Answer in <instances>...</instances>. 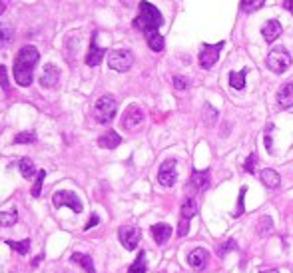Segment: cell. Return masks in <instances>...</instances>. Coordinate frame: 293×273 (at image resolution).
I'll return each mask as SVG.
<instances>
[{
  "instance_id": "6da1fadb",
  "label": "cell",
  "mask_w": 293,
  "mask_h": 273,
  "mask_svg": "<svg viewBox=\"0 0 293 273\" xmlns=\"http://www.w3.org/2000/svg\"><path fill=\"white\" fill-rule=\"evenodd\" d=\"M38 58H40V54L34 46H22L18 50L16 60H14V70H12L18 86L26 88L32 84V74H34V66L38 64Z\"/></svg>"
},
{
  "instance_id": "7a4b0ae2",
  "label": "cell",
  "mask_w": 293,
  "mask_h": 273,
  "mask_svg": "<svg viewBox=\"0 0 293 273\" xmlns=\"http://www.w3.org/2000/svg\"><path fill=\"white\" fill-rule=\"evenodd\" d=\"M164 24V16L158 8L150 2H140V14L134 20V26L142 32H158V28Z\"/></svg>"
},
{
  "instance_id": "3957f363",
  "label": "cell",
  "mask_w": 293,
  "mask_h": 273,
  "mask_svg": "<svg viewBox=\"0 0 293 273\" xmlns=\"http://www.w3.org/2000/svg\"><path fill=\"white\" fill-rule=\"evenodd\" d=\"M116 112H118V102L112 94H104L102 98H98L94 104V110H92L94 120L98 124H110L116 118Z\"/></svg>"
},
{
  "instance_id": "277c9868",
  "label": "cell",
  "mask_w": 293,
  "mask_h": 273,
  "mask_svg": "<svg viewBox=\"0 0 293 273\" xmlns=\"http://www.w3.org/2000/svg\"><path fill=\"white\" fill-rule=\"evenodd\" d=\"M265 64H268V68L271 72H275V74H283V72H287V68L291 66V56H289V52L283 48V46H277V48H271L270 54H268V58H265Z\"/></svg>"
},
{
  "instance_id": "5b68a950",
  "label": "cell",
  "mask_w": 293,
  "mask_h": 273,
  "mask_svg": "<svg viewBox=\"0 0 293 273\" xmlns=\"http://www.w3.org/2000/svg\"><path fill=\"white\" fill-rule=\"evenodd\" d=\"M198 209H200V205L196 202V198H192V196H188V198L181 202V207H180L181 222H180V228H178V237L188 235V231H190V222H192V217L198 215Z\"/></svg>"
},
{
  "instance_id": "8992f818",
  "label": "cell",
  "mask_w": 293,
  "mask_h": 273,
  "mask_svg": "<svg viewBox=\"0 0 293 273\" xmlns=\"http://www.w3.org/2000/svg\"><path fill=\"white\" fill-rule=\"evenodd\" d=\"M134 64V54L130 50H114L108 54V66L116 72H126Z\"/></svg>"
},
{
  "instance_id": "52a82bcc",
  "label": "cell",
  "mask_w": 293,
  "mask_h": 273,
  "mask_svg": "<svg viewBox=\"0 0 293 273\" xmlns=\"http://www.w3.org/2000/svg\"><path fill=\"white\" fill-rule=\"evenodd\" d=\"M226 46V42H218V44H203L200 50V66L205 70H209L211 66H216L218 58H220V52L222 48Z\"/></svg>"
},
{
  "instance_id": "ba28073f",
  "label": "cell",
  "mask_w": 293,
  "mask_h": 273,
  "mask_svg": "<svg viewBox=\"0 0 293 273\" xmlns=\"http://www.w3.org/2000/svg\"><path fill=\"white\" fill-rule=\"evenodd\" d=\"M178 161L176 159H166L162 166H159V172H158V182L159 185L164 187H172L176 185L178 182Z\"/></svg>"
},
{
  "instance_id": "9c48e42d",
  "label": "cell",
  "mask_w": 293,
  "mask_h": 273,
  "mask_svg": "<svg viewBox=\"0 0 293 273\" xmlns=\"http://www.w3.org/2000/svg\"><path fill=\"white\" fill-rule=\"evenodd\" d=\"M52 204L56 205V207H62V205H68L72 211H76V213H80L84 207H82V202H80V198L74 194V192H66V189H60V192H56L54 196H52Z\"/></svg>"
},
{
  "instance_id": "30bf717a",
  "label": "cell",
  "mask_w": 293,
  "mask_h": 273,
  "mask_svg": "<svg viewBox=\"0 0 293 273\" xmlns=\"http://www.w3.org/2000/svg\"><path fill=\"white\" fill-rule=\"evenodd\" d=\"M144 120H146V116L142 112V108L132 104V106H128V110L124 112L120 124H122L124 130H138V128L144 124Z\"/></svg>"
},
{
  "instance_id": "8fae6325",
  "label": "cell",
  "mask_w": 293,
  "mask_h": 273,
  "mask_svg": "<svg viewBox=\"0 0 293 273\" xmlns=\"http://www.w3.org/2000/svg\"><path fill=\"white\" fill-rule=\"evenodd\" d=\"M140 237H142V231L138 228H134V226H122V228L118 229V239H120V243L128 251L138 248Z\"/></svg>"
},
{
  "instance_id": "7c38bea8",
  "label": "cell",
  "mask_w": 293,
  "mask_h": 273,
  "mask_svg": "<svg viewBox=\"0 0 293 273\" xmlns=\"http://www.w3.org/2000/svg\"><path fill=\"white\" fill-rule=\"evenodd\" d=\"M209 170H194L192 172V176H190V182H188V189H192V192H196V194H200V192H205L207 187H209Z\"/></svg>"
},
{
  "instance_id": "4fadbf2b",
  "label": "cell",
  "mask_w": 293,
  "mask_h": 273,
  "mask_svg": "<svg viewBox=\"0 0 293 273\" xmlns=\"http://www.w3.org/2000/svg\"><path fill=\"white\" fill-rule=\"evenodd\" d=\"M207 261H209V253H207V250H203V248H196L194 251L188 253V263H190V267L194 271H203L205 265H207Z\"/></svg>"
},
{
  "instance_id": "5bb4252c",
  "label": "cell",
  "mask_w": 293,
  "mask_h": 273,
  "mask_svg": "<svg viewBox=\"0 0 293 273\" xmlns=\"http://www.w3.org/2000/svg\"><path fill=\"white\" fill-rule=\"evenodd\" d=\"M60 80V70L56 68L54 64H46L42 70V76H40V86L42 88H54Z\"/></svg>"
},
{
  "instance_id": "9a60e30c",
  "label": "cell",
  "mask_w": 293,
  "mask_h": 273,
  "mask_svg": "<svg viewBox=\"0 0 293 273\" xmlns=\"http://www.w3.org/2000/svg\"><path fill=\"white\" fill-rule=\"evenodd\" d=\"M281 32H283V28H281V24L277 22V20H268V22L263 24V28H261V36H263V40L265 42H275L279 36H281Z\"/></svg>"
},
{
  "instance_id": "2e32d148",
  "label": "cell",
  "mask_w": 293,
  "mask_h": 273,
  "mask_svg": "<svg viewBox=\"0 0 293 273\" xmlns=\"http://www.w3.org/2000/svg\"><path fill=\"white\" fill-rule=\"evenodd\" d=\"M259 180H261V183H263L265 187H270V189H275V187L281 185V176H279L275 170H271V168H265V170L259 172Z\"/></svg>"
},
{
  "instance_id": "e0dca14e",
  "label": "cell",
  "mask_w": 293,
  "mask_h": 273,
  "mask_svg": "<svg viewBox=\"0 0 293 273\" xmlns=\"http://www.w3.org/2000/svg\"><path fill=\"white\" fill-rule=\"evenodd\" d=\"M104 56H106V50L96 44V36H94V38H92L90 50H88V56H86V64H88V66H98V64L104 60Z\"/></svg>"
},
{
  "instance_id": "ac0fdd59",
  "label": "cell",
  "mask_w": 293,
  "mask_h": 273,
  "mask_svg": "<svg viewBox=\"0 0 293 273\" xmlns=\"http://www.w3.org/2000/svg\"><path fill=\"white\" fill-rule=\"evenodd\" d=\"M277 104L279 108H291L293 106V82L283 84L277 92Z\"/></svg>"
},
{
  "instance_id": "d6986e66",
  "label": "cell",
  "mask_w": 293,
  "mask_h": 273,
  "mask_svg": "<svg viewBox=\"0 0 293 273\" xmlns=\"http://www.w3.org/2000/svg\"><path fill=\"white\" fill-rule=\"evenodd\" d=\"M120 144H122V138L118 136L114 130H108L106 134H102V136L98 138V146L104 148V150H114V148H118Z\"/></svg>"
},
{
  "instance_id": "ffe728a7",
  "label": "cell",
  "mask_w": 293,
  "mask_h": 273,
  "mask_svg": "<svg viewBox=\"0 0 293 273\" xmlns=\"http://www.w3.org/2000/svg\"><path fill=\"white\" fill-rule=\"evenodd\" d=\"M152 235L158 245H164L172 235V228L168 224H156V226H152Z\"/></svg>"
},
{
  "instance_id": "44dd1931",
  "label": "cell",
  "mask_w": 293,
  "mask_h": 273,
  "mask_svg": "<svg viewBox=\"0 0 293 273\" xmlns=\"http://www.w3.org/2000/svg\"><path fill=\"white\" fill-rule=\"evenodd\" d=\"M70 259L74 261V263H78V265H82L86 273H96L94 269V263H92V257L90 255H86V253H78V251H74L72 255H70Z\"/></svg>"
},
{
  "instance_id": "7402d4cb",
  "label": "cell",
  "mask_w": 293,
  "mask_h": 273,
  "mask_svg": "<svg viewBox=\"0 0 293 273\" xmlns=\"http://www.w3.org/2000/svg\"><path fill=\"white\" fill-rule=\"evenodd\" d=\"M18 222V211L14 207L0 211V228H12Z\"/></svg>"
},
{
  "instance_id": "603a6c76",
  "label": "cell",
  "mask_w": 293,
  "mask_h": 273,
  "mask_svg": "<svg viewBox=\"0 0 293 273\" xmlns=\"http://www.w3.org/2000/svg\"><path fill=\"white\" fill-rule=\"evenodd\" d=\"M246 74H248V68H244L242 72H229V86L233 90H244L246 88Z\"/></svg>"
},
{
  "instance_id": "cb8c5ba5",
  "label": "cell",
  "mask_w": 293,
  "mask_h": 273,
  "mask_svg": "<svg viewBox=\"0 0 293 273\" xmlns=\"http://www.w3.org/2000/svg\"><path fill=\"white\" fill-rule=\"evenodd\" d=\"M146 42H148V46H150L154 52H162L164 46H166L164 36H162L159 32H148V34H146Z\"/></svg>"
},
{
  "instance_id": "d4e9b609",
  "label": "cell",
  "mask_w": 293,
  "mask_h": 273,
  "mask_svg": "<svg viewBox=\"0 0 293 273\" xmlns=\"http://www.w3.org/2000/svg\"><path fill=\"white\" fill-rule=\"evenodd\" d=\"M18 168H20V174H22V178L26 180H30L34 174H36V168H34V161L28 158H22L18 161Z\"/></svg>"
},
{
  "instance_id": "484cf974",
  "label": "cell",
  "mask_w": 293,
  "mask_h": 273,
  "mask_svg": "<svg viewBox=\"0 0 293 273\" xmlns=\"http://www.w3.org/2000/svg\"><path fill=\"white\" fill-rule=\"evenodd\" d=\"M146 269H148V265H146V251H140L136 261L130 265L128 273H146Z\"/></svg>"
},
{
  "instance_id": "4316f807",
  "label": "cell",
  "mask_w": 293,
  "mask_h": 273,
  "mask_svg": "<svg viewBox=\"0 0 293 273\" xmlns=\"http://www.w3.org/2000/svg\"><path fill=\"white\" fill-rule=\"evenodd\" d=\"M12 38H14V30H12V26H8V24H0V48H4V46H8L12 42Z\"/></svg>"
},
{
  "instance_id": "83f0119b",
  "label": "cell",
  "mask_w": 293,
  "mask_h": 273,
  "mask_svg": "<svg viewBox=\"0 0 293 273\" xmlns=\"http://www.w3.org/2000/svg\"><path fill=\"white\" fill-rule=\"evenodd\" d=\"M10 250L18 251L20 255H26L28 251H30V239H24V241H12V239H8V241H4Z\"/></svg>"
},
{
  "instance_id": "f1b7e54d",
  "label": "cell",
  "mask_w": 293,
  "mask_h": 273,
  "mask_svg": "<svg viewBox=\"0 0 293 273\" xmlns=\"http://www.w3.org/2000/svg\"><path fill=\"white\" fill-rule=\"evenodd\" d=\"M263 4H265V0H242L239 8H242L244 12H248V14H251V12L259 10V8H261Z\"/></svg>"
},
{
  "instance_id": "f546056e",
  "label": "cell",
  "mask_w": 293,
  "mask_h": 273,
  "mask_svg": "<svg viewBox=\"0 0 293 273\" xmlns=\"http://www.w3.org/2000/svg\"><path fill=\"white\" fill-rule=\"evenodd\" d=\"M246 194H248V187L244 185L242 189H239V198H237V205H235V209H233V217H239L244 211H246Z\"/></svg>"
},
{
  "instance_id": "4dcf8cb0",
  "label": "cell",
  "mask_w": 293,
  "mask_h": 273,
  "mask_svg": "<svg viewBox=\"0 0 293 273\" xmlns=\"http://www.w3.org/2000/svg\"><path fill=\"white\" fill-rule=\"evenodd\" d=\"M271 228H273V220L268 217V215H263V217L257 222V233H259V235H268L271 231Z\"/></svg>"
},
{
  "instance_id": "1f68e13d",
  "label": "cell",
  "mask_w": 293,
  "mask_h": 273,
  "mask_svg": "<svg viewBox=\"0 0 293 273\" xmlns=\"http://www.w3.org/2000/svg\"><path fill=\"white\" fill-rule=\"evenodd\" d=\"M44 178H46V172H44V170H40V172L36 174V182H34V185H32V196H34V198H40V192H42Z\"/></svg>"
},
{
  "instance_id": "d6a6232c",
  "label": "cell",
  "mask_w": 293,
  "mask_h": 273,
  "mask_svg": "<svg viewBox=\"0 0 293 273\" xmlns=\"http://www.w3.org/2000/svg\"><path fill=\"white\" fill-rule=\"evenodd\" d=\"M36 142V134L32 132H20L14 138V144H34Z\"/></svg>"
},
{
  "instance_id": "836d02e7",
  "label": "cell",
  "mask_w": 293,
  "mask_h": 273,
  "mask_svg": "<svg viewBox=\"0 0 293 273\" xmlns=\"http://www.w3.org/2000/svg\"><path fill=\"white\" fill-rule=\"evenodd\" d=\"M233 250H237L235 239H227V241H224V243L218 248V253H220V257H224L227 251H233Z\"/></svg>"
},
{
  "instance_id": "e575fe53",
  "label": "cell",
  "mask_w": 293,
  "mask_h": 273,
  "mask_svg": "<svg viewBox=\"0 0 293 273\" xmlns=\"http://www.w3.org/2000/svg\"><path fill=\"white\" fill-rule=\"evenodd\" d=\"M255 161H257V154H249L248 159L244 161V170L248 174H255Z\"/></svg>"
},
{
  "instance_id": "d590c367",
  "label": "cell",
  "mask_w": 293,
  "mask_h": 273,
  "mask_svg": "<svg viewBox=\"0 0 293 273\" xmlns=\"http://www.w3.org/2000/svg\"><path fill=\"white\" fill-rule=\"evenodd\" d=\"M0 86L4 92H10V84H8V72L6 66H0Z\"/></svg>"
},
{
  "instance_id": "8d00e7d4",
  "label": "cell",
  "mask_w": 293,
  "mask_h": 273,
  "mask_svg": "<svg viewBox=\"0 0 293 273\" xmlns=\"http://www.w3.org/2000/svg\"><path fill=\"white\" fill-rule=\"evenodd\" d=\"M218 120V110H214L209 104H205V124H214Z\"/></svg>"
},
{
  "instance_id": "74e56055",
  "label": "cell",
  "mask_w": 293,
  "mask_h": 273,
  "mask_svg": "<svg viewBox=\"0 0 293 273\" xmlns=\"http://www.w3.org/2000/svg\"><path fill=\"white\" fill-rule=\"evenodd\" d=\"M174 86H176V90H185L188 88V80L183 76H174Z\"/></svg>"
},
{
  "instance_id": "f35d334b",
  "label": "cell",
  "mask_w": 293,
  "mask_h": 273,
  "mask_svg": "<svg viewBox=\"0 0 293 273\" xmlns=\"http://www.w3.org/2000/svg\"><path fill=\"white\" fill-rule=\"evenodd\" d=\"M98 224H100V217H98V215L94 213V215H92V217H90V222H88V224L84 226V229L88 231V229H92V228H94V226H98Z\"/></svg>"
},
{
  "instance_id": "ab89813d",
  "label": "cell",
  "mask_w": 293,
  "mask_h": 273,
  "mask_svg": "<svg viewBox=\"0 0 293 273\" xmlns=\"http://www.w3.org/2000/svg\"><path fill=\"white\" fill-rule=\"evenodd\" d=\"M283 8H285V10H289V12L293 14V0H283Z\"/></svg>"
},
{
  "instance_id": "60d3db41",
  "label": "cell",
  "mask_w": 293,
  "mask_h": 273,
  "mask_svg": "<svg viewBox=\"0 0 293 273\" xmlns=\"http://www.w3.org/2000/svg\"><path fill=\"white\" fill-rule=\"evenodd\" d=\"M265 146H268V152H273V148H271V138L270 136H265Z\"/></svg>"
},
{
  "instance_id": "b9f144b4",
  "label": "cell",
  "mask_w": 293,
  "mask_h": 273,
  "mask_svg": "<svg viewBox=\"0 0 293 273\" xmlns=\"http://www.w3.org/2000/svg\"><path fill=\"white\" fill-rule=\"evenodd\" d=\"M4 10H6V6H4V4H2V2H0V16H2V14H4Z\"/></svg>"
},
{
  "instance_id": "7bdbcfd3",
  "label": "cell",
  "mask_w": 293,
  "mask_h": 273,
  "mask_svg": "<svg viewBox=\"0 0 293 273\" xmlns=\"http://www.w3.org/2000/svg\"><path fill=\"white\" fill-rule=\"evenodd\" d=\"M259 273H279L277 269H268V271H259Z\"/></svg>"
}]
</instances>
